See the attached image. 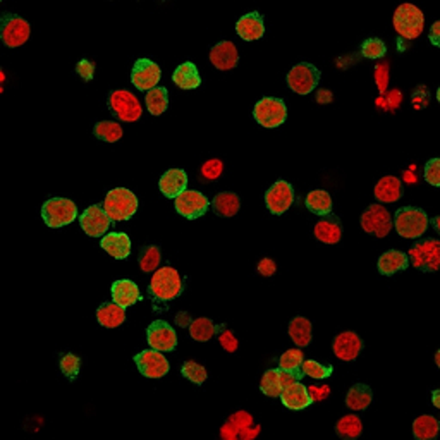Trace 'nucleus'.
<instances>
[{
    "mask_svg": "<svg viewBox=\"0 0 440 440\" xmlns=\"http://www.w3.org/2000/svg\"><path fill=\"white\" fill-rule=\"evenodd\" d=\"M223 172V164L219 158H212V161L205 162L201 167V176L205 181H217Z\"/></svg>",
    "mask_w": 440,
    "mask_h": 440,
    "instance_id": "46",
    "label": "nucleus"
},
{
    "mask_svg": "<svg viewBox=\"0 0 440 440\" xmlns=\"http://www.w3.org/2000/svg\"><path fill=\"white\" fill-rule=\"evenodd\" d=\"M425 179L434 187L440 186V158H432L425 165Z\"/></svg>",
    "mask_w": 440,
    "mask_h": 440,
    "instance_id": "47",
    "label": "nucleus"
},
{
    "mask_svg": "<svg viewBox=\"0 0 440 440\" xmlns=\"http://www.w3.org/2000/svg\"><path fill=\"white\" fill-rule=\"evenodd\" d=\"M375 81H377V86L381 93H385L387 84H389V67L385 64H378L375 67Z\"/></svg>",
    "mask_w": 440,
    "mask_h": 440,
    "instance_id": "50",
    "label": "nucleus"
},
{
    "mask_svg": "<svg viewBox=\"0 0 440 440\" xmlns=\"http://www.w3.org/2000/svg\"><path fill=\"white\" fill-rule=\"evenodd\" d=\"M174 207H176L177 214L183 215L184 219L194 220L207 214V210L210 208V201H208V198L205 196L203 193H200V191L186 190L184 193H181L179 196L176 198Z\"/></svg>",
    "mask_w": 440,
    "mask_h": 440,
    "instance_id": "11",
    "label": "nucleus"
},
{
    "mask_svg": "<svg viewBox=\"0 0 440 440\" xmlns=\"http://www.w3.org/2000/svg\"><path fill=\"white\" fill-rule=\"evenodd\" d=\"M428 215L418 207H403L396 212L392 226L399 232V236L406 239H418L428 229Z\"/></svg>",
    "mask_w": 440,
    "mask_h": 440,
    "instance_id": "1",
    "label": "nucleus"
},
{
    "mask_svg": "<svg viewBox=\"0 0 440 440\" xmlns=\"http://www.w3.org/2000/svg\"><path fill=\"white\" fill-rule=\"evenodd\" d=\"M301 370H303L304 375L315 378V381H324V378H327V377H330V375H332L333 368L325 367V365L318 363V361L306 360V361H303V367H301Z\"/></svg>",
    "mask_w": 440,
    "mask_h": 440,
    "instance_id": "43",
    "label": "nucleus"
},
{
    "mask_svg": "<svg viewBox=\"0 0 440 440\" xmlns=\"http://www.w3.org/2000/svg\"><path fill=\"white\" fill-rule=\"evenodd\" d=\"M93 134L98 140L116 143V141L122 138V127H120V124L113 122V120H102V122H97Z\"/></svg>",
    "mask_w": 440,
    "mask_h": 440,
    "instance_id": "40",
    "label": "nucleus"
},
{
    "mask_svg": "<svg viewBox=\"0 0 440 440\" xmlns=\"http://www.w3.org/2000/svg\"><path fill=\"white\" fill-rule=\"evenodd\" d=\"M31 26L26 19L12 12H3L0 19V37L6 47L16 48L30 40Z\"/></svg>",
    "mask_w": 440,
    "mask_h": 440,
    "instance_id": "7",
    "label": "nucleus"
},
{
    "mask_svg": "<svg viewBox=\"0 0 440 440\" xmlns=\"http://www.w3.org/2000/svg\"><path fill=\"white\" fill-rule=\"evenodd\" d=\"M77 217V208L74 201L67 198H51L42 207V219L48 227L59 229V227L69 226Z\"/></svg>",
    "mask_w": 440,
    "mask_h": 440,
    "instance_id": "6",
    "label": "nucleus"
},
{
    "mask_svg": "<svg viewBox=\"0 0 440 440\" xmlns=\"http://www.w3.org/2000/svg\"><path fill=\"white\" fill-rule=\"evenodd\" d=\"M439 396H440V392H439V390H434V406H435V407H440V401H439Z\"/></svg>",
    "mask_w": 440,
    "mask_h": 440,
    "instance_id": "59",
    "label": "nucleus"
},
{
    "mask_svg": "<svg viewBox=\"0 0 440 440\" xmlns=\"http://www.w3.org/2000/svg\"><path fill=\"white\" fill-rule=\"evenodd\" d=\"M97 320L102 327L116 329L124 324V320H126V311H124L122 306L113 303V301L112 303H104L97 310Z\"/></svg>",
    "mask_w": 440,
    "mask_h": 440,
    "instance_id": "30",
    "label": "nucleus"
},
{
    "mask_svg": "<svg viewBox=\"0 0 440 440\" xmlns=\"http://www.w3.org/2000/svg\"><path fill=\"white\" fill-rule=\"evenodd\" d=\"M336 432L342 439H358L363 432V423L356 414H346L337 421Z\"/></svg>",
    "mask_w": 440,
    "mask_h": 440,
    "instance_id": "36",
    "label": "nucleus"
},
{
    "mask_svg": "<svg viewBox=\"0 0 440 440\" xmlns=\"http://www.w3.org/2000/svg\"><path fill=\"white\" fill-rule=\"evenodd\" d=\"M181 374H183L184 378H187V381L193 382V384L196 385H203L208 377L207 368L201 367L196 361H186V363L183 365V368H181Z\"/></svg>",
    "mask_w": 440,
    "mask_h": 440,
    "instance_id": "42",
    "label": "nucleus"
},
{
    "mask_svg": "<svg viewBox=\"0 0 440 440\" xmlns=\"http://www.w3.org/2000/svg\"><path fill=\"white\" fill-rule=\"evenodd\" d=\"M172 81L183 90H194L201 84L200 73H198L196 66L193 62H184L174 71Z\"/></svg>",
    "mask_w": 440,
    "mask_h": 440,
    "instance_id": "29",
    "label": "nucleus"
},
{
    "mask_svg": "<svg viewBox=\"0 0 440 440\" xmlns=\"http://www.w3.org/2000/svg\"><path fill=\"white\" fill-rule=\"evenodd\" d=\"M162 260V253L161 248L152 244V246H145L143 251H141L140 257V268L147 274H152V272L157 271V267L161 265Z\"/></svg>",
    "mask_w": 440,
    "mask_h": 440,
    "instance_id": "41",
    "label": "nucleus"
},
{
    "mask_svg": "<svg viewBox=\"0 0 440 440\" xmlns=\"http://www.w3.org/2000/svg\"><path fill=\"white\" fill-rule=\"evenodd\" d=\"M134 363L138 365V370L141 372V375L148 378H162L170 370L167 358L157 349L141 351L140 354L134 356Z\"/></svg>",
    "mask_w": 440,
    "mask_h": 440,
    "instance_id": "14",
    "label": "nucleus"
},
{
    "mask_svg": "<svg viewBox=\"0 0 440 440\" xmlns=\"http://www.w3.org/2000/svg\"><path fill=\"white\" fill-rule=\"evenodd\" d=\"M147 337L152 349H157L161 353H169V351L176 349L177 346L176 330L164 320L152 322L150 327L147 329Z\"/></svg>",
    "mask_w": 440,
    "mask_h": 440,
    "instance_id": "15",
    "label": "nucleus"
},
{
    "mask_svg": "<svg viewBox=\"0 0 440 440\" xmlns=\"http://www.w3.org/2000/svg\"><path fill=\"white\" fill-rule=\"evenodd\" d=\"M80 358H77L76 354L69 353L60 360V370H62V374L66 375L67 378H76L77 374H80Z\"/></svg>",
    "mask_w": 440,
    "mask_h": 440,
    "instance_id": "45",
    "label": "nucleus"
},
{
    "mask_svg": "<svg viewBox=\"0 0 440 440\" xmlns=\"http://www.w3.org/2000/svg\"><path fill=\"white\" fill-rule=\"evenodd\" d=\"M140 300V289H138V286L133 280L120 279L112 284V301L119 304V306H133V304H136Z\"/></svg>",
    "mask_w": 440,
    "mask_h": 440,
    "instance_id": "23",
    "label": "nucleus"
},
{
    "mask_svg": "<svg viewBox=\"0 0 440 440\" xmlns=\"http://www.w3.org/2000/svg\"><path fill=\"white\" fill-rule=\"evenodd\" d=\"M407 258L421 272H437L440 267V243L437 239L418 241L410 248Z\"/></svg>",
    "mask_w": 440,
    "mask_h": 440,
    "instance_id": "5",
    "label": "nucleus"
},
{
    "mask_svg": "<svg viewBox=\"0 0 440 440\" xmlns=\"http://www.w3.org/2000/svg\"><path fill=\"white\" fill-rule=\"evenodd\" d=\"M289 337L297 347H306L311 342V322L304 317H294L289 322Z\"/></svg>",
    "mask_w": 440,
    "mask_h": 440,
    "instance_id": "32",
    "label": "nucleus"
},
{
    "mask_svg": "<svg viewBox=\"0 0 440 440\" xmlns=\"http://www.w3.org/2000/svg\"><path fill=\"white\" fill-rule=\"evenodd\" d=\"M375 198L382 203H394L403 198V183L394 176H385L375 186Z\"/></svg>",
    "mask_w": 440,
    "mask_h": 440,
    "instance_id": "27",
    "label": "nucleus"
},
{
    "mask_svg": "<svg viewBox=\"0 0 440 440\" xmlns=\"http://www.w3.org/2000/svg\"><path fill=\"white\" fill-rule=\"evenodd\" d=\"M374 401V392L368 385L356 384L347 390L346 406L353 411H365Z\"/></svg>",
    "mask_w": 440,
    "mask_h": 440,
    "instance_id": "31",
    "label": "nucleus"
},
{
    "mask_svg": "<svg viewBox=\"0 0 440 440\" xmlns=\"http://www.w3.org/2000/svg\"><path fill=\"white\" fill-rule=\"evenodd\" d=\"M435 361H437V367H440V353L435 354Z\"/></svg>",
    "mask_w": 440,
    "mask_h": 440,
    "instance_id": "60",
    "label": "nucleus"
},
{
    "mask_svg": "<svg viewBox=\"0 0 440 440\" xmlns=\"http://www.w3.org/2000/svg\"><path fill=\"white\" fill-rule=\"evenodd\" d=\"M313 234L318 241L325 244L339 243L340 237H342V226H340L339 217L332 214L324 215L315 226Z\"/></svg>",
    "mask_w": 440,
    "mask_h": 440,
    "instance_id": "21",
    "label": "nucleus"
},
{
    "mask_svg": "<svg viewBox=\"0 0 440 440\" xmlns=\"http://www.w3.org/2000/svg\"><path fill=\"white\" fill-rule=\"evenodd\" d=\"M187 186V176L183 169H170L167 170L164 176L161 177V193L167 198H174L176 200L181 193L186 191Z\"/></svg>",
    "mask_w": 440,
    "mask_h": 440,
    "instance_id": "22",
    "label": "nucleus"
},
{
    "mask_svg": "<svg viewBox=\"0 0 440 440\" xmlns=\"http://www.w3.org/2000/svg\"><path fill=\"white\" fill-rule=\"evenodd\" d=\"M308 394H310L311 401H324L330 394V389L327 385H311L308 387Z\"/></svg>",
    "mask_w": 440,
    "mask_h": 440,
    "instance_id": "52",
    "label": "nucleus"
},
{
    "mask_svg": "<svg viewBox=\"0 0 440 440\" xmlns=\"http://www.w3.org/2000/svg\"><path fill=\"white\" fill-rule=\"evenodd\" d=\"M148 293H150V296L157 301L176 300V297L183 293V279H181L179 272L172 267L158 268V271L152 275Z\"/></svg>",
    "mask_w": 440,
    "mask_h": 440,
    "instance_id": "3",
    "label": "nucleus"
},
{
    "mask_svg": "<svg viewBox=\"0 0 440 440\" xmlns=\"http://www.w3.org/2000/svg\"><path fill=\"white\" fill-rule=\"evenodd\" d=\"M212 210L220 217H234L241 208V200L232 191H222L212 200Z\"/></svg>",
    "mask_w": 440,
    "mask_h": 440,
    "instance_id": "28",
    "label": "nucleus"
},
{
    "mask_svg": "<svg viewBox=\"0 0 440 440\" xmlns=\"http://www.w3.org/2000/svg\"><path fill=\"white\" fill-rule=\"evenodd\" d=\"M258 432H260V428H258V427H253V428H251V427H248V428H246V430H243V432H241V434H239V435H241V437H243L244 440H250V439L257 437V435H258Z\"/></svg>",
    "mask_w": 440,
    "mask_h": 440,
    "instance_id": "57",
    "label": "nucleus"
},
{
    "mask_svg": "<svg viewBox=\"0 0 440 440\" xmlns=\"http://www.w3.org/2000/svg\"><path fill=\"white\" fill-rule=\"evenodd\" d=\"M219 342L227 353H236L237 346H239V342H237V339L234 337V333L230 332V330H222V332L219 333Z\"/></svg>",
    "mask_w": 440,
    "mask_h": 440,
    "instance_id": "48",
    "label": "nucleus"
},
{
    "mask_svg": "<svg viewBox=\"0 0 440 440\" xmlns=\"http://www.w3.org/2000/svg\"><path fill=\"white\" fill-rule=\"evenodd\" d=\"M100 246L116 260H124L131 253V239L124 232H110L102 237Z\"/></svg>",
    "mask_w": 440,
    "mask_h": 440,
    "instance_id": "25",
    "label": "nucleus"
},
{
    "mask_svg": "<svg viewBox=\"0 0 440 440\" xmlns=\"http://www.w3.org/2000/svg\"><path fill=\"white\" fill-rule=\"evenodd\" d=\"M81 229L88 234L90 237H102L104 234H107L110 222L107 212H105L104 205H91L86 210L83 212V215L80 217Z\"/></svg>",
    "mask_w": 440,
    "mask_h": 440,
    "instance_id": "17",
    "label": "nucleus"
},
{
    "mask_svg": "<svg viewBox=\"0 0 440 440\" xmlns=\"http://www.w3.org/2000/svg\"><path fill=\"white\" fill-rule=\"evenodd\" d=\"M304 205H306L308 210L320 215V217L332 214V198H330V194L325 190L310 191Z\"/></svg>",
    "mask_w": 440,
    "mask_h": 440,
    "instance_id": "33",
    "label": "nucleus"
},
{
    "mask_svg": "<svg viewBox=\"0 0 440 440\" xmlns=\"http://www.w3.org/2000/svg\"><path fill=\"white\" fill-rule=\"evenodd\" d=\"M76 73L80 74V76L83 77V80L91 81V80H93V76H95V64L91 62V60H88V59L80 60V62H77V66H76Z\"/></svg>",
    "mask_w": 440,
    "mask_h": 440,
    "instance_id": "51",
    "label": "nucleus"
},
{
    "mask_svg": "<svg viewBox=\"0 0 440 440\" xmlns=\"http://www.w3.org/2000/svg\"><path fill=\"white\" fill-rule=\"evenodd\" d=\"M236 33L246 42L260 40L265 35L264 16H262L260 12L244 14V16L236 23Z\"/></svg>",
    "mask_w": 440,
    "mask_h": 440,
    "instance_id": "20",
    "label": "nucleus"
},
{
    "mask_svg": "<svg viewBox=\"0 0 440 440\" xmlns=\"http://www.w3.org/2000/svg\"><path fill=\"white\" fill-rule=\"evenodd\" d=\"M428 38H430V42L434 45L440 44V23H439V21H435V23H434V26H432Z\"/></svg>",
    "mask_w": 440,
    "mask_h": 440,
    "instance_id": "55",
    "label": "nucleus"
},
{
    "mask_svg": "<svg viewBox=\"0 0 440 440\" xmlns=\"http://www.w3.org/2000/svg\"><path fill=\"white\" fill-rule=\"evenodd\" d=\"M360 222L365 232L374 234L377 237H385L392 230V217H390L389 210L377 203L363 212Z\"/></svg>",
    "mask_w": 440,
    "mask_h": 440,
    "instance_id": "12",
    "label": "nucleus"
},
{
    "mask_svg": "<svg viewBox=\"0 0 440 440\" xmlns=\"http://www.w3.org/2000/svg\"><path fill=\"white\" fill-rule=\"evenodd\" d=\"M253 117L260 126L272 129V127H279L280 124L286 122L287 107L280 98L265 97L255 105Z\"/></svg>",
    "mask_w": 440,
    "mask_h": 440,
    "instance_id": "9",
    "label": "nucleus"
},
{
    "mask_svg": "<svg viewBox=\"0 0 440 440\" xmlns=\"http://www.w3.org/2000/svg\"><path fill=\"white\" fill-rule=\"evenodd\" d=\"M280 399H282L284 406L294 411L304 410V407H308L311 403H313L310 394H308V387L301 384V381L296 382V384L286 387V389L282 390V394H280Z\"/></svg>",
    "mask_w": 440,
    "mask_h": 440,
    "instance_id": "24",
    "label": "nucleus"
},
{
    "mask_svg": "<svg viewBox=\"0 0 440 440\" xmlns=\"http://www.w3.org/2000/svg\"><path fill=\"white\" fill-rule=\"evenodd\" d=\"M104 208L112 222L129 220L138 212V196L126 187H116L105 196Z\"/></svg>",
    "mask_w": 440,
    "mask_h": 440,
    "instance_id": "2",
    "label": "nucleus"
},
{
    "mask_svg": "<svg viewBox=\"0 0 440 440\" xmlns=\"http://www.w3.org/2000/svg\"><path fill=\"white\" fill-rule=\"evenodd\" d=\"M303 351L301 349H289L286 351V353L280 356L279 360V368L280 370H286V372H291V374H296L300 375V377H303V370H301V367H303Z\"/></svg>",
    "mask_w": 440,
    "mask_h": 440,
    "instance_id": "39",
    "label": "nucleus"
},
{
    "mask_svg": "<svg viewBox=\"0 0 440 440\" xmlns=\"http://www.w3.org/2000/svg\"><path fill=\"white\" fill-rule=\"evenodd\" d=\"M217 332V325L210 318H196L190 324V336L198 342H207Z\"/></svg>",
    "mask_w": 440,
    "mask_h": 440,
    "instance_id": "38",
    "label": "nucleus"
},
{
    "mask_svg": "<svg viewBox=\"0 0 440 440\" xmlns=\"http://www.w3.org/2000/svg\"><path fill=\"white\" fill-rule=\"evenodd\" d=\"M210 62L215 69L230 71L239 64V54L232 42H219L210 51Z\"/></svg>",
    "mask_w": 440,
    "mask_h": 440,
    "instance_id": "19",
    "label": "nucleus"
},
{
    "mask_svg": "<svg viewBox=\"0 0 440 440\" xmlns=\"http://www.w3.org/2000/svg\"><path fill=\"white\" fill-rule=\"evenodd\" d=\"M413 435L418 440H432L439 435V420L437 418L425 414L413 421Z\"/></svg>",
    "mask_w": 440,
    "mask_h": 440,
    "instance_id": "34",
    "label": "nucleus"
},
{
    "mask_svg": "<svg viewBox=\"0 0 440 440\" xmlns=\"http://www.w3.org/2000/svg\"><path fill=\"white\" fill-rule=\"evenodd\" d=\"M109 107L113 112V116L122 122H136L141 117V110L138 97H134L131 91L116 90L109 95Z\"/></svg>",
    "mask_w": 440,
    "mask_h": 440,
    "instance_id": "10",
    "label": "nucleus"
},
{
    "mask_svg": "<svg viewBox=\"0 0 440 440\" xmlns=\"http://www.w3.org/2000/svg\"><path fill=\"white\" fill-rule=\"evenodd\" d=\"M229 420L232 421L237 428H239V434L243 430H246L248 427H253V416L248 414L246 411H237V413H234Z\"/></svg>",
    "mask_w": 440,
    "mask_h": 440,
    "instance_id": "49",
    "label": "nucleus"
},
{
    "mask_svg": "<svg viewBox=\"0 0 440 440\" xmlns=\"http://www.w3.org/2000/svg\"><path fill=\"white\" fill-rule=\"evenodd\" d=\"M423 12L413 3H403L394 12V28L406 40H416L423 33Z\"/></svg>",
    "mask_w": 440,
    "mask_h": 440,
    "instance_id": "4",
    "label": "nucleus"
},
{
    "mask_svg": "<svg viewBox=\"0 0 440 440\" xmlns=\"http://www.w3.org/2000/svg\"><path fill=\"white\" fill-rule=\"evenodd\" d=\"M378 272L382 275L390 277L397 272H403L410 267V258H407L406 253L403 251H397V250H390L385 251L381 258H378Z\"/></svg>",
    "mask_w": 440,
    "mask_h": 440,
    "instance_id": "26",
    "label": "nucleus"
},
{
    "mask_svg": "<svg viewBox=\"0 0 440 440\" xmlns=\"http://www.w3.org/2000/svg\"><path fill=\"white\" fill-rule=\"evenodd\" d=\"M162 77V69L158 64L150 59H138L131 73V83L140 91H150L157 88V83Z\"/></svg>",
    "mask_w": 440,
    "mask_h": 440,
    "instance_id": "13",
    "label": "nucleus"
},
{
    "mask_svg": "<svg viewBox=\"0 0 440 440\" xmlns=\"http://www.w3.org/2000/svg\"><path fill=\"white\" fill-rule=\"evenodd\" d=\"M220 435H222V437L227 439V440H234L237 437V435H239V428H237L236 425H234L232 421L229 420L226 425H223L222 430H220Z\"/></svg>",
    "mask_w": 440,
    "mask_h": 440,
    "instance_id": "54",
    "label": "nucleus"
},
{
    "mask_svg": "<svg viewBox=\"0 0 440 440\" xmlns=\"http://www.w3.org/2000/svg\"><path fill=\"white\" fill-rule=\"evenodd\" d=\"M387 54V47L381 38H368L361 45V55L367 59H381Z\"/></svg>",
    "mask_w": 440,
    "mask_h": 440,
    "instance_id": "44",
    "label": "nucleus"
},
{
    "mask_svg": "<svg viewBox=\"0 0 440 440\" xmlns=\"http://www.w3.org/2000/svg\"><path fill=\"white\" fill-rule=\"evenodd\" d=\"M320 69L310 62L294 66L287 74V86L297 95H310L320 83Z\"/></svg>",
    "mask_w": 440,
    "mask_h": 440,
    "instance_id": "8",
    "label": "nucleus"
},
{
    "mask_svg": "<svg viewBox=\"0 0 440 440\" xmlns=\"http://www.w3.org/2000/svg\"><path fill=\"white\" fill-rule=\"evenodd\" d=\"M265 203L274 215H282L294 203V190L287 181H277L265 193Z\"/></svg>",
    "mask_w": 440,
    "mask_h": 440,
    "instance_id": "16",
    "label": "nucleus"
},
{
    "mask_svg": "<svg viewBox=\"0 0 440 440\" xmlns=\"http://www.w3.org/2000/svg\"><path fill=\"white\" fill-rule=\"evenodd\" d=\"M330 100H332V93H330V91L327 90L318 91V98H317L318 104H325V102H330Z\"/></svg>",
    "mask_w": 440,
    "mask_h": 440,
    "instance_id": "58",
    "label": "nucleus"
},
{
    "mask_svg": "<svg viewBox=\"0 0 440 440\" xmlns=\"http://www.w3.org/2000/svg\"><path fill=\"white\" fill-rule=\"evenodd\" d=\"M260 390L268 397H280V394L284 390L282 372H280V368L265 372L260 382Z\"/></svg>",
    "mask_w": 440,
    "mask_h": 440,
    "instance_id": "37",
    "label": "nucleus"
},
{
    "mask_svg": "<svg viewBox=\"0 0 440 440\" xmlns=\"http://www.w3.org/2000/svg\"><path fill=\"white\" fill-rule=\"evenodd\" d=\"M145 102H147V109L152 116H162L169 107V91L162 86L154 88V90L147 91Z\"/></svg>",
    "mask_w": 440,
    "mask_h": 440,
    "instance_id": "35",
    "label": "nucleus"
},
{
    "mask_svg": "<svg viewBox=\"0 0 440 440\" xmlns=\"http://www.w3.org/2000/svg\"><path fill=\"white\" fill-rule=\"evenodd\" d=\"M363 351V340L358 333L346 330L333 339V354L342 361H353Z\"/></svg>",
    "mask_w": 440,
    "mask_h": 440,
    "instance_id": "18",
    "label": "nucleus"
},
{
    "mask_svg": "<svg viewBox=\"0 0 440 440\" xmlns=\"http://www.w3.org/2000/svg\"><path fill=\"white\" fill-rule=\"evenodd\" d=\"M176 322H177V325H181V327H190V324L193 320H191V318L187 317L186 311H183V313H177Z\"/></svg>",
    "mask_w": 440,
    "mask_h": 440,
    "instance_id": "56",
    "label": "nucleus"
},
{
    "mask_svg": "<svg viewBox=\"0 0 440 440\" xmlns=\"http://www.w3.org/2000/svg\"><path fill=\"white\" fill-rule=\"evenodd\" d=\"M275 271L277 265L272 258H264V260H260V264H258V272L264 277H272L275 274Z\"/></svg>",
    "mask_w": 440,
    "mask_h": 440,
    "instance_id": "53",
    "label": "nucleus"
}]
</instances>
